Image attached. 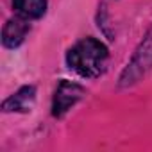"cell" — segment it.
<instances>
[{
    "label": "cell",
    "mask_w": 152,
    "mask_h": 152,
    "mask_svg": "<svg viewBox=\"0 0 152 152\" xmlns=\"http://www.w3.org/2000/svg\"><path fill=\"white\" fill-rule=\"evenodd\" d=\"M47 7H48L47 0H13L15 15L22 16L29 22L43 18L45 13H47Z\"/></svg>",
    "instance_id": "8992f818"
},
{
    "label": "cell",
    "mask_w": 152,
    "mask_h": 152,
    "mask_svg": "<svg viewBox=\"0 0 152 152\" xmlns=\"http://www.w3.org/2000/svg\"><path fill=\"white\" fill-rule=\"evenodd\" d=\"M34 102H36V86L27 84V86H22L18 91H15L2 102V111L4 113H29Z\"/></svg>",
    "instance_id": "5b68a950"
},
{
    "label": "cell",
    "mask_w": 152,
    "mask_h": 152,
    "mask_svg": "<svg viewBox=\"0 0 152 152\" xmlns=\"http://www.w3.org/2000/svg\"><path fill=\"white\" fill-rule=\"evenodd\" d=\"M29 31H31V22L18 16V15H15L2 27V45L6 48H9V50L18 48L25 41Z\"/></svg>",
    "instance_id": "277c9868"
},
{
    "label": "cell",
    "mask_w": 152,
    "mask_h": 152,
    "mask_svg": "<svg viewBox=\"0 0 152 152\" xmlns=\"http://www.w3.org/2000/svg\"><path fill=\"white\" fill-rule=\"evenodd\" d=\"M68 68L83 79H97L106 72L109 61L107 47L97 38H83L66 52Z\"/></svg>",
    "instance_id": "6da1fadb"
},
{
    "label": "cell",
    "mask_w": 152,
    "mask_h": 152,
    "mask_svg": "<svg viewBox=\"0 0 152 152\" xmlns=\"http://www.w3.org/2000/svg\"><path fill=\"white\" fill-rule=\"evenodd\" d=\"M152 70V25L145 32L143 39L136 47L132 57L122 70L118 77V86L120 88H131L136 83H140L145 75Z\"/></svg>",
    "instance_id": "7a4b0ae2"
},
{
    "label": "cell",
    "mask_w": 152,
    "mask_h": 152,
    "mask_svg": "<svg viewBox=\"0 0 152 152\" xmlns=\"http://www.w3.org/2000/svg\"><path fill=\"white\" fill-rule=\"evenodd\" d=\"M86 95V90L68 79H63L52 97V116L54 118H63L75 104H77L83 97Z\"/></svg>",
    "instance_id": "3957f363"
}]
</instances>
